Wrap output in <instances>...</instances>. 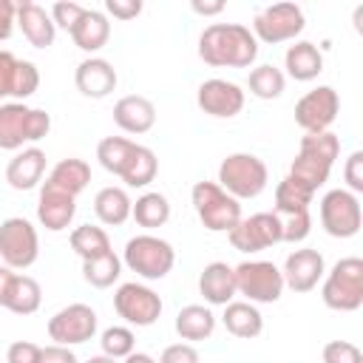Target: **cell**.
Here are the masks:
<instances>
[{
	"mask_svg": "<svg viewBox=\"0 0 363 363\" xmlns=\"http://www.w3.org/2000/svg\"><path fill=\"white\" fill-rule=\"evenodd\" d=\"M113 122L125 130V133H147L156 122V108L147 96L139 94H128L113 105Z\"/></svg>",
	"mask_w": 363,
	"mask_h": 363,
	"instance_id": "d6986e66",
	"label": "cell"
},
{
	"mask_svg": "<svg viewBox=\"0 0 363 363\" xmlns=\"http://www.w3.org/2000/svg\"><path fill=\"white\" fill-rule=\"evenodd\" d=\"M156 170H159L156 153H153L150 147H145V145H136L119 179H122L128 187H147V184L156 179Z\"/></svg>",
	"mask_w": 363,
	"mask_h": 363,
	"instance_id": "4dcf8cb0",
	"label": "cell"
},
{
	"mask_svg": "<svg viewBox=\"0 0 363 363\" xmlns=\"http://www.w3.org/2000/svg\"><path fill=\"white\" fill-rule=\"evenodd\" d=\"M68 34H71V40H74L77 48L94 54V51H99V48L108 43V37H111V23H108V17H105L102 11L85 9L82 17L77 20V26H74Z\"/></svg>",
	"mask_w": 363,
	"mask_h": 363,
	"instance_id": "7402d4cb",
	"label": "cell"
},
{
	"mask_svg": "<svg viewBox=\"0 0 363 363\" xmlns=\"http://www.w3.org/2000/svg\"><path fill=\"white\" fill-rule=\"evenodd\" d=\"M199 292L210 306H227L238 292H235V272L224 261H213L201 269L199 275Z\"/></svg>",
	"mask_w": 363,
	"mask_h": 363,
	"instance_id": "ffe728a7",
	"label": "cell"
},
{
	"mask_svg": "<svg viewBox=\"0 0 363 363\" xmlns=\"http://www.w3.org/2000/svg\"><path fill=\"white\" fill-rule=\"evenodd\" d=\"M17 272L11 269V267H6V264H0V306L6 303V295H9V286H11V278H14Z\"/></svg>",
	"mask_w": 363,
	"mask_h": 363,
	"instance_id": "db71d44e",
	"label": "cell"
},
{
	"mask_svg": "<svg viewBox=\"0 0 363 363\" xmlns=\"http://www.w3.org/2000/svg\"><path fill=\"white\" fill-rule=\"evenodd\" d=\"M130 207H133V201L128 199V193L122 187H102L94 199V213L108 227L125 224L130 218Z\"/></svg>",
	"mask_w": 363,
	"mask_h": 363,
	"instance_id": "83f0119b",
	"label": "cell"
},
{
	"mask_svg": "<svg viewBox=\"0 0 363 363\" xmlns=\"http://www.w3.org/2000/svg\"><path fill=\"white\" fill-rule=\"evenodd\" d=\"M190 9L196 11V14H201V17H213V14H218V11H224V0H213V3H201V0H193L190 3Z\"/></svg>",
	"mask_w": 363,
	"mask_h": 363,
	"instance_id": "f5cc1de1",
	"label": "cell"
},
{
	"mask_svg": "<svg viewBox=\"0 0 363 363\" xmlns=\"http://www.w3.org/2000/svg\"><path fill=\"white\" fill-rule=\"evenodd\" d=\"M159 363H199V352L190 343H173L162 352Z\"/></svg>",
	"mask_w": 363,
	"mask_h": 363,
	"instance_id": "c3c4849f",
	"label": "cell"
},
{
	"mask_svg": "<svg viewBox=\"0 0 363 363\" xmlns=\"http://www.w3.org/2000/svg\"><path fill=\"white\" fill-rule=\"evenodd\" d=\"M235 292L250 303H275L284 292V275L272 261H244L233 267Z\"/></svg>",
	"mask_w": 363,
	"mask_h": 363,
	"instance_id": "8992f818",
	"label": "cell"
},
{
	"mask_svg": "<svg viewBox=\"0 0 363 363\" xmlns=\"http://www.w3.org/2000/svg\"><path fill=\"white\" fill-rule=\"evenodd\" d=\"M284 68H286V74H289L292 79L309 82V79H315V77L323 71V54L318 51L315 43L298 40L295 45L286 48V54H284Z\"/></svg>",
	"mask_w": 363,
	"mask_h": 363,
	"instance_id": "603a6c76",
	"label": "cell"
},
{
	"mask_svg": "<svg viewBox=\"0 0 363 363\" xmlns=\"http://www.w3.org/2000/svg\"><path fill=\"white\" fill-rule=\"evenodd\" d=\"M77 91L91 99H102L116 88V68L102 57H88L74 71Z\"/></svg>",
	"mask_w": 363,
	"mask_h": 363,
	"instance_id": "2e32d148",
	"label": "cell"
},
{
	"mask_svg": "<svg viewBox=\"0 0 363 363\" xmlns=\"http://www.w3.org/2000/svg\"><path fill=\"white\" fill-rule=\"evenodd\" d=\"M343 179H346V187L349 193H363V150H354L349 159H346V167H343Z\"/></svg>",
	"mask_w": 363,
	"mask_h": 363,
	"instance_id": "ee69618b",
	"label": "cell"
},
{
	"mask_svg": "<svg viewBox=\"0 0 363 363\" xmlns=\"http://www.w3.org/2000/svg\"><path fill=\"white\" fill-rule=\"evenodd\" d=\"M309 233H312V216H309V210L281 218V241L298 244V241H303Z\"/></svg>",
	"mask_w": 363,
	"mask_h": 363,
	"instance_id": "60d3db41",
	"label": "cell"
},
{
	"mask_svg": "<svg viewBox=\"0 0 363 363\" xmlns=\"http://www.w3.org/2000/svg\"><path fill=\"white\" fill-rule=\"evenodd\" d=\"M71 250L82 258V261H91V258H99L105 252H111V238L102 227H94V224H82L71 233Z\"/></svg>",
	"mask_w": 363,
	"mask_h": 363,
	"instance_id": "d6a6232c",
	"label": "cell"
},
{
	"mask_svg": "<svg viewBox=\"0 0 363 363\" xmlns=\"http://www.w3.org/2000/svg\"><path fill=\"white\" fill-rule=\"evenodd\" d=\"M40 255V238L28 218L11 216L0 224V258L11 269H28Z\"/></svg>",
	"mask_w": 363,
	"mask_h": 363,
	"instance_id": "52a82bcc",
	"label": "cell"
},
{
	"mask_svg": "<svg viewBox=\"0 0 363 363\" xmlns=\"http://www.w3.org/2000/svg\"><path fill=\"white\" fill-rule=\"evenodd\" d=\"M17 23V3L0 0V40H9Z\"/></svg>",
	"mask_w": 363,
	"mask_h": 363,
	"instance_id": "f907efd6",
	"label": "cell"
},
{
	"mask_svg": "<svg viewBox=\"0 0 363 363\" xmlns=\"http://www.w3.org/2000/svg\"><path fill=\"white\" fill-rule=\"evenodd\" d=\"M74 213H77V199L74 196L43 184L40 201H37V218H40V224L45 230H51V233L65 230L74 221Z\"/></svg>",
	"mask_w": 363,
	"mask_h": 363,
	"instance_id": "e0dca14e",
	"label": "cell"
},
{
	"mask_svg": "<svg viewBox=\"0 0 363 363\" xmlns=\"http://www.w3.org/2000/svg\"><path fill=\"white\" fill-rule=\"evenodd\" d=\"M40 354L43 349L37 343H28V340H17L9 346L6 352V363H40Z\"/></svg>",
	"mask_w": 363,
	"mask_h": 363,
	"instance_id": "f6af8a7d",
	"label": "cell"
},
{
	"mask_svg": "<svg viewBox=\"0 0 363 363\" xmlns=\"http://www.w3.org/2000/svg\"><path fill=\"white\" fill-rule=\"evenodd\" d=\"M17 26L23 31V37L34 45V48H48L54 45V37H57V26L51 20V14L31 3V0H23L17 3Z\"/></svg>",
	"mask_w": 363,
	"mask_h": 363,
	"instance_id": "ac0fdd59",
	"label": "cell"
},
{
	"mask_svg": "<svg viewBox=\"0 0 363 363\" xmlns=\"http://www.w3.org/2000/svg\"><path fill=\"white\" fill-rule=\"evenodd\" d=\"M122 261H125V267L130 272H136V275H142L147 281H159V278H164L173 269L176 250L164 238L145 233V235H136V238H130L125 244Z\"/></svg>",
	"mask_w": 363,
	"mask_h": 363,
	"instance_id": "5b68a950",
	"label": "cell"
},
{
	"mask_svg": "<svg viewBox=\"0 0 363 363\" xmlns=\"http://www.w3.org/2000/svg\"><path fill=\"white\" fill-rule=\"evenodd\" d=\"M45 173V153L40 147H26L20 150L9 167H6V182L14 187V190H31L40 184Z\"/></svg>",
	"mask_w": 363,
	"mask_h": 363,
	"instance_id": "44dd1931",
	"label": "cell"
},
{
	"mask_svg": "<svg viewBox=\"0 0 363 363\" xmlns=\"http://www.w3.org/2000/svg\"><path fill=\"white\" fill-rule=\"evenodd\" d=\"M269 173L255 153H230L218 164V187L233 199H255L267 190Z\"/></svg>",
	"mask_w": 363,
	"mask_h": 363,
	"instance_id": "7a4b0ae2",
	"label": "cell"
},
{
	"mask_svg": "<svg viewBox=\"0 0 363 363\" xmlns=\"http://www.w3.org/2000/svg\"><path fill=\"white\" fill-rule=\"evenodd\" d=\"M133 147H136V142H130V139H125V136H105V139L96 145V159H99V164H102L108 173L122 176V170H125V164H128Z\"/></svg>",
	"mask_w": 363,
	"mask_h": 363,
	"instance_id": "e575fe53",
	"label": "cell"
},
{
	"mask_svg": "<svg viewBox=\"0 0 363 363\" xmlns=\"http://www.w3.org/2000/svg\"><path fill=\"white\" fill-rule=\"evenodd\" d=\"M301 153H309V156H318L323 159L326 164H335V159L340 156V139L332 133V130H323V133H306L301 136Z\"/></svg>",
	"mask_w": 363,
	"mask_h": 363,
	"instance_id": "74e56055",
	"label": "cell"
},
{
	"mask_svg": "<svg viewBox=\"0 0 363 363\" xmlns=\"http://www.w3.org/2000/svg\"><path fill=\"white\" fill-rule=\"evenodd\" d=\"M43 303V289L31 275H14L9 295H6V309L14 315H34Z\"/></svg>",
	"mask_w": 363,
	"mask_h": 363,
	"instance_id": "f1b7e54d",
	"label": "cell"
},
{
	"mask_svg": "<svg viewBox=\"0 0 363 363\" xmlns=\"http://www.w3.org/2000/svg\"><path fill=\"white\" fill-rule=\"evenodd\" d=\"M247 88L258 99H278L284 94V88H286V77H284L281 68H275V65L267 62V65H258V68L250 71Z\"/></svg>",
	"mask_w": 363,
	"mask_h": 363,
	"instance_id": "836d02e7",
	"label": "cell"
},
{
	"mask_svg": "<svg viewBox=\"0 0 363 363\" xmlns=\"http://www.w3.org/2000/svg\"><path fill=\"white\" fill-rule=\"evenodd\" d=\"M125 363H156L150 354H145V352H130L128 357H125Z\"/></svg>",
	"mask_w": 363,
	"mask_h": 363,
	"instance_id": "11a10c76",
	"label": "cell"
},
{
	"mask_svg": "<svg viewBox=\"0 0 363 363\" xmlns=\"http://www.w3.org/2000/svg\"><path fill=\"white\" fill-rule=\"evenodd\" d=\"M306 20H303V11L301 6L295 3H272L267 9H261L252 20V37L261 40V43H286V40H295L301 31H303Z\"/></svg>",
	"mask_w": 363,
	"mask_h": 363,
	"instance_id": "ba28073f",
	"label": "cell"
},
{
	"mask_svg": "<svg viewBox=\"0 0 363 363\" xmlns=\"http://www.w3.org/2000/svg\"><path fill=\"white\" fill-rule=\"evenodd\" d=\"M88 182H91V167L82 159H62V162H57L54 170L45 179L48 187L62 190V193H68L74 199L88 187Z\"/></svg>",
	"mask_w": 363,
	"mask_h": 363,
	"instance_id": "d4e9b609",
	"label": "cell"
},
{
	"mask_svg": "<svg viewBox=\"0 0 363 363\" xmlns=\"http://www.w3.org/2000/svg\"><path fill=\"white\" fill-rule=\"evenodd\" d=\"M323 363H363V352L349 340H329L323 346Z\"/></svg>",
	"mask_w": 363,
	"mask_h": 363,
	"instance_id": "b9f144b4",
	"label": "cell"
},
{
	"mask_svg": "<svg viewBox=\"0 0 363 363\" xmlns=\"http://www.w3.org/2000/svg\"><path fill=\"white\" fill-rule=\"evenodd\" d=\"M199 221L210 233H230L241 221V204L230 193H224L216 182H196L190 190Z\"/></svg>",
	"mask_w": 363,
	"mask_h": 363,
	"instance_id": "3957f363",
	"label": "cell"
},
{
	"mask_svg": "<svg viewBox=\"0 0 363 363\" xmlns=\"http://www.w3.org/2000/svg\"><path fill=\"white\" fill-rule=\"evenodd\" d=\"M329 170H332V164H326L323 159L298 150V156L289 164V179L298 182L301 187H306L309 193H318V187H323L329 179Z\"/></svg>",
	"mask_w": 363,
	"mask_h": 363,
	"instance_id": "f546056e",
	"label": "cell"
},
{
	"mask_svg": "<svg viewBox=\"0 0 363 363\" xmlns=\"http://www.w3.org/2000/svg\"><path fill=\"white\" fill-rule=\"evenodd\" d=\"M199 57L216 68H247L258 57V40L241 23H213L199 37Z\"/></svg>",
	"mask_w": 363,
	"mask_h": 363,
	"instance_id": "6da1fadb",
	"label": "cell"
},
{
	"mask_svg": "<svg viewBox=\"0 0 363 363\" xmlns=\"http://www.w3.org/2000/svg\"><path fill=\"white\" fill-rule=\"evenodd\" d=\"M105 11L116 20H133L142 11V0H105Z\"/></svg>",
	"mask_w": 363,
	"mask_h": 363,
	"instance_id": "681fc988",
	"label": "cell"
},
{
	"mask_svg": "<svg viewBox=\"0 0 363 363\" xmlns=\"http://www.w3.org/2000/svg\"><path fill=\"white\" fill-rule=\"evenodd\" d=\"M312 196H315V193H309L306 187H301L298 182H292V179L286 176V179H281L278 187H275V210H272V213H278V216L303 213V210H309Z\"/></svg>",
	"mask_w": 363,
	"mask_h": 363,
	"instance_id": "d590c367",
	"label": "cell"
},
{
	"mask_svg": "<svg viewBox=\"0 0 363 363\" xmlns=\"http://www.w3.org/2000/svg\"><path fill=\"white\" fill-rule=\"evenodd\" d=\"M221 320H224V329H227L230 335L241 337V340H252V337H258L261 329H264V318H261V312L255 309V303H250V301H230V303L224 306Z\"/></svg>",
	"mask_w": 363,
	"mask_h": 363,
	"instance_id": "cb8c5ba5",
	"label": "cell"
},
{
	"mask_svg": "<svg viewBox=\"0 0 363 363\" xmlns=\"http://www.w3.org/2000/svg\"><path fill=\"white\" fill-rule=\"evenodd\" d=\"M230 244L241 252H261L281 241V216L278 213H255L241 218L230 233Z\"/></svg>",
	"mask_w": 363,
	"mask_h": 363,
	"instance_id": "4fadbf2b",
	"label": "cell"
},
{
	"mask_svg": "<svg viewBox=\"0 0 363 363\" xmlns=\"http://www.w3.org/2000/svg\"><path fill=\"white\" fill-rule=\"evenodd\" d=\"M337 111H340L337 91L329 85H318L295 102V122L306 133H323L337 119Z\"/></svg>",
	"mask_w": 363,
	"mask_h": 363,
	"instance_id": "7c38bea8",
	"label": "cell"
},
{
	"mask_svg": "<svg viewBox=\"0 0 363 363\" xmlns=\"http://www.w3.org/2000/svg\"><path fill=\"white\" fill-rule=\"evenodd\" d=\"M88 363H116L113 357H108V354H96V357H91Z\"/></svg>",
	"mask_w": 363,
	"mask_h": 363,
	"instance_id": "9f6ffc18",
	"label": "cell"
},
{
	"mask_svg": "<svg viewBox=\"0 0 363 363\" xmlns=\"http://www.w3.org/2000/svg\"><path fill=\"white\" fill-rule=\"evenodd\" d=\"M130 216L136 218L139 227H147V230L162 227V224H167V218H170V201H167L162 193H142V196L133 201Z\"/></svg>",
	"mask_w": 363,
	"mask_h": 363,
	"instance_id": "1f68e13d",
	"label": "cell"
},
{
	"mask_svg": "<svg viewBox=\"0 0 363 363\" xmlns=\"http://www.w3.org/2000/svg\"><path fill=\"white\" fill-rule=\"evenodd\" d=\"M119 272H122V261H119V255H116L113 250L105 252V255H99V258L82 261V278H85L91 286H96V289L113 286V281L119 278Z\"/></svg>",
	"mask_w": 363,
	"mask_h": 363,
	"instance_id": "8d00e7d4",
	"label": "cell"
},
{
	"mask_svg": "<svg viewBox=\"0 0 363 363\" xmlns=\"http://www.w3.org/2000/svg\"><path fill=\"white\" fill-rule=\"evenodd\" d=\"M196 102L204 113H210L216 119H230V116L241 113L244 91H241V85H235L230 79H204L199 85Z\"/></svg>",
	"mask_w": 363,
	"mask_h": 363,
	"instance_id": "5bb4252c",
	"label": "cell"
},
{
	"mask_svg": "<svg viewBox=\"0 0 363 363\" xmlns=\"http://www.w3.org/2000/svg\"><path fill=\"white\" fill-rule=\"evenodd\" d=\"M48 130H51V116L45 111H40V108H31L28 125H26V139L28 142H40L43 136H48Z\"/></svg>",
	"mask_w": 363,
	"mask_h": 363,
	"instance_id": "7dc6e473",
	"label": "cell"
},
{
	"mask_svg": "<svg viewBox=\"0 0 363 363\" xmlns=\"http://www.w3.org/2000/svg\"><path fill=\"white\" fill-rule=\"evenodd\" d=\"M113 309L130 326H153L162 315V298L145 284H122L113 292Z\"/></svg>",
	"mask_w": 363,
	"mask_h": 363,
	"instance_id": "30bf717a",
	"label": "cell"
},
{
	"mask_svg": "<svg viewBox=\"0 0 363 363\" xmlns=\"http://www.w3.org/2000/svg\"><path fill=\"white\" fill-rule=\"evenodd\" d=\"M40 363H77V354L68 346H45L40 354Z\"/></svg>",
	"mask_w": 363,
	"mask_h": 363,
	"instance_id": "816d5d0a",
	"label": "cell"
},
{
	"mask_svg": "<svg viewBox=\"0 0 363 363\" xmlns=\"http://www.w3.org/2000/svg\"><path fill=\"white\" fill-rule=\"evenodd\" d=\"M82 11H85V6H79V3H71V0H60V3H54L51 6V20H54V26L57 28H65V31H71L74 26H77V20L82 17Z\"/></svg>",
	"mask_w": 363,
	"mask_h": 363,
	"instance_id": "7bdbcfd3",
	"label": "cell"
},
{
	"mask_svg": "<svg viewBox=\"0 0 363 363\" xmlns=\"http://www.w3.org/2000/svg\"><path fill=\"white\" fill-rule=\"evenodd\" d=\"M37 88H40V71H37V65L28 62V60H17V74H14V91H11V96H17L23 102Z\"/></svg>",
	"mask_w": 363,
	"mask_h": 363,
	"instance_id": "ab89813d",
	"label": "cell"
},
{
	"mask_svg": "<svg viewBox=\"0 0 363 363\" xmlns=\"http://www.w3.org/2000/svg\"><path fill=\"white\" fill-rule=\"evenodd\" d=\"M99 343H102V354L119 360V357H128V354L133 352L136 337H133V332H130L128 326H108V329L102 332Z\"/></svg>",
	"mask_w": 363,
	"mask_h": 363,
	"instance_id": "f35d334b",
	"label": "cell"
},
{
	"mask_svg": "<svg viewBox=\"0 0 363 363\" xmlns=\"http://www.w3.org/2000/svg\"><path fill=\"white\" fill-rule=\"evenodd\" d=\"M326 272V264H323V255L312 247H303V250H295L286 255L284 261V286H289L292 292H309L318 286V281L323 278Z\"/></svg>",
	"mask_w": 363,
	"mask_h": 363,
	"instance_id": "9a60e30c",
	"label": "cell"
},
{
	"mask_svg": "<svg viewBox=\"0 0 363 363\" xmlns=\"http://www.w3.org/2000/svg\"><path fill=\"white\" fill-rule=\"evenodd\" d=\"M320 224L332 238H352L360 233L363 213L354 193L337 187L320 199Z\"/></svg>",
	"mask_w": 363,
	"mask_h": 363,
	"instance_id": "9c48e42d",
	"label": "cell"
},
{
	"mask_svg": "<svg viewBox=\"0 0 363 363\" xmlns=\"http://www.w3.org/2000/svg\"><path fill=\"white\" fill-rule=\"evenodd\" d=\"M14 74H17V57L11 51H0V99L11 96L14 91Z\"/></svg>",
	"mask_w": 363,
	"mask_h": 363,
	"instance_id": "bcb514c9",
	"label": "cell"
},
{
	"mask_svg": "<svg viewBox=\"0 0 363 363\" xmlns=\"http://www.w3.org/2000/svg\"><path fill=\"white\" fill-rule=\"evenodd\" d=\"M216 329V315L201 303H187L176 315V332L182 340H207Z\"/></svg>",
	"mask_w": 363,
	"mask_h": 363,
	"instance_id": "4316f807",
	"label": "cell"
},
{
	"mask_svg": "<svg viewBox=\"0 0 363 363\" xmlns=\"http://www.w3.org/2000/svg\"><path fill=\"white\" fill-rule=\"evenodd\" d=\"M320 298L335 312H354L363 306V261L340 258L323 281Z\"/></svg>",
	"mask_w": 363,
	"mask_h": 363,
	"instance_id": "277c9868",
	"label": "cell"
},
{
	"mask_svg": "<svg viewBox=\"0 0 363 363\" xmlns=\"http://www.w3.org/2000/svg\"><path fill=\"white\" fill-rule=\"evenodd\" d=\"M96 335V312L88 303H68L48 318V337L57 346H77Z\"/></svg>",
	"mask_w": 363,
	"mask_h": 363,
	"instance_id": "8fae6325",
	"label": "cell"
},
{
	"mask_svg": "<svg viewBox=\"0 0 363 363\" xmlns=\"http://www.w3.org/2000/svg\"><path fill=\"white\" fill-rule=\"evenodd\" d=\"M31 108L23 102H6L0 105V150H17L23 147L26 139V125H28Z\"/></svg>",
	"mask_w": 363,
	"mask_h": 363,
	"instance_id": "484cf974",
	"label": "cell"
}]
</instances>
